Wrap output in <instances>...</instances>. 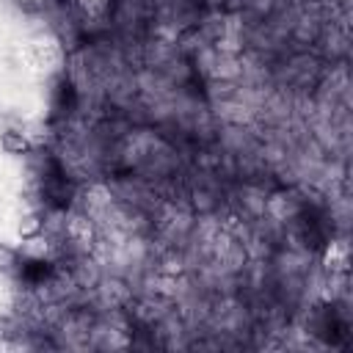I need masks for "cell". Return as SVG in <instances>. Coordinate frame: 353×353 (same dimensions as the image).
Returning <instances> with one entry per match:
<instances>
[{
	"instance_id": "cell-3",
	"label": "cell",
	"mask_w": 353,
	"mask_h": 353,
	"mask_svg": "<svg viewBox=\"0 0 353 353\" xmlns=\"http://www.w3.org/2000/svg\"><path fill=\"white\" fill-rule=\"evenodd\" d=\"M19 268V251L0 243V273H17Z\"/></svg>"
},
{
	"instance_id": "cell-1",
	"label": "cell",
	"mask_w": 353,
	"mask_h": 353,
	"mask_svg": "<svg viewBox=\"0 0 353 353\" xmlns=\"http://www.w3.org/2000/svg\"><path fill=\"white\" fill-rule=\"evenodd\" d=\"M0 149H3L6 154H11V157H28V154L33 152V143H30V138H28L22 130L6 127V130L0 132Z\"/></svg>"
},
{
	"instance_id": "cell-4",
	"label": "cell",
	"mask_w": 353,
	"mask_h": 353,
	"mask_svg": "<svg viewBox=\"0 0 353 353\" xmlns=\"http://www.w3.org/2000/svg\"><path fill=\"white\" fill-rule=\"evenodd\" d=\"M14 334H17L14 331V320L8 314H0V342L8 339V336H14Z\"/></svg>"
},
{
	"instance_id": "cell-2",
	"label": "cell",
	"mask_w": 353,
	"mask_h": 353,
	"mask_svg": "<svg viewBox=\"0 0 353 353\" xmlns=\"http://www.w3.org/2000/svg\"><path fill=\"white\" fill-rule=\"evenodd\" d=\"M44 229H47V221H44V215H39V212H28V215H22L19 218V223H17V232H19V237L22 240H39L41 234H44Z\"/></svg>"
}]
</instances>
